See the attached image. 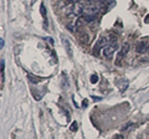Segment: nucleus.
Here are the masks:
<instances>
[{"label":"nucleus","instance_id":"7","mask_svg":"<svg viewBox=\"0 0 149 139\" xmlns=\"http://www.w3.org/2000/svg\"><path fill=\"white\" fill-rule=\"evenodd\" d=\"M63 44H65V45H66V49H67L68 56H70V57H72V52H71V47H70V42H68V40H66V39H65V41H63Z\"/></svg>","mask_w":149,"mask_h":139},{"label":"nucleus","instance_id":"2","mask_svg":"<svg viewBox=\"0 0 149 139\" xmlns=\"http://www.w3.org/2000/svg\"><path fill=\"white\" fill-rule=\"evenodd\" d=\"M149 50V39L139 40L136 45V51L138 54H146Z\"/></svg>","mask_w":149,"mask_h":139},{"label":"nucleus","instance_id":"11","mask_svg":"<svg viewBox=\"0 0 149 139\" xmlns=\"http://www.w3.org/2000/svg\"><path fill=\"white\" fill-rule=\"evenodd\" d=\"M113 139H124V137L122 136V134H116V136L113 137Z\"/></svg>","mask_w":149,"mask_h":139},{"label":"nucleus","instance_id":"10","mask_svg":"<svg viewBox=\"0 0 149 139\" xmlns=\"http://www.w3.org/2000/svg\"><path fill=\"white\" fill-rule=\"evenodd\" d=\"M71 132H77V123L76 122H73L71 124Z\"/></svg>","mask_w":149,"mask_h":139},{"label":"nucleus","instance_id":"14","mask_svg":"<svg viewBox=\"0 0 149 139\" xmlns=\"http://www.w3.org/2000/svg\"><path fill=\"white\" fill-rule=\"evenodd\" d=\"M0 44H1V49L4 47V40L3 39H0Z\"/></svg>","mask_w":149,"mask_h":139},{"label":"nucleus","instance_id":"8","mask_svg":"<svg viewBox=\"0 0 149 139\" xmlns=\"http://www.w3.org/2000/svg\"><path fill=\"white\" fill-rule=\"evenodd\" d=\"M40 10H41V15H42V17H45V20H46V9H45V6H44V4H41Z\"/></svg>","mask_w":149,"mask_h":139},{"label":"nucleus","instance_id":"9","mask_svg":"<svg viewBox=\"0 0 149 139\" xmlns=\"http://www.w3.org/2000/svg\"><path fill=\"white\" fill-rule=\"evenodd\" d=\"M91 82L92 83H97V82H98V76H97V75H92L91 76Z\"/></svg>","mask_w":149,"mask_h":139},{"label":"nucleus","instance_id":"5","mask_svg":"<svg viewBox=\"0 0 149 139\" xmlns=\"http://www.w3.org/2000/svg\"><path fill=\"white\" fill-rule=\"evenodd\" d=\"M97 13H98V8H96V6H87L85 9V15L95 16Z\"/></svg>","mask_w":149,"mask_h":139},{"label":"nucleus","instance_id":"6","mask_svg":"<svg viewBox=\"0 0 149 139\" xmlns=\"http://www.w3.org/2000/svg\"><path fill=\"white\" fill-rule=\"evenodd\" d=\"M27 78L30 80V82L32 83H39L44 80V78H40V77H37V76H34V75H27Z\"/></svg>","mask_w":149,"mask_h":139},{"label":"nucleus","instance_id":"13","mask_svg":"<svg viewBox=\"0 0 149 139\" xmlns=\"http://www.w3.org/2000/svg\"><path fill=\"white\" fill-rule=\"evenodd\" d=\"M144 21H146L147 24H149V15H147V16H146V19H144Z\"/></svg>","mask_w":149,"mask_h":139},{"label":"nucleus","instance_id":"12","mask_svg":"<svg viewBox=\"0 0 149 139\" xmlns=\"http://www.w3.org/2000/svg\"><path fill=\"white\" fill-rule=\"evenodd\" d=\"M78 1H81V0H67L68 4H76V3H78Z\"/></svg>","mask_w":149,"mask_h":139},{"label":"nucleus","instance_id":"1","mask_svg":"<svg viewBox=\"0 0 149 139\" xmlns=\"http://www.w3.org/2000/svg\"><path fill=\"white\" fill-rule=\"evenodd\" d=\"M117 49H118L117 41H113V42H109L103 50H102V54H103V56L106 58H111L114 55L116 51H117Z\"/></svg>","mask_w":149,"mask_h":139},{"label":"nucleus","instance_id":"4","mask_svg":"<svg viewBox=\"0 0 149 139\" xmlns=\"http://www.w3.org/2000/svg\"><path fill=\"white\" fill-rule=\"evenodd\" d=\"M129 49H130V45L128 44V42H125V44H123V46L120 47V50H119V52H118V56H117V65H120V61H122V58L125 56V55L128 54V51H129Z\"/></svg>","mask_w":149,"mask_h":139},{"label":"nucleus","instance_id":"3","mask_svg":"<svg viewBox=\"0 0 149 139\" xmlns=\"http://www.w3.org/2000/svg\"><path fill=\"white\" fill-rule=\"evenodd\" d=\"M107 44H108V40H107V38H104V36H101V38L97 40L95 47H93V54L97 56L98 52H100V50H103L106 46H107Z\"/></svg>","mask_w":149,"mask_h":139}]
</instances>
